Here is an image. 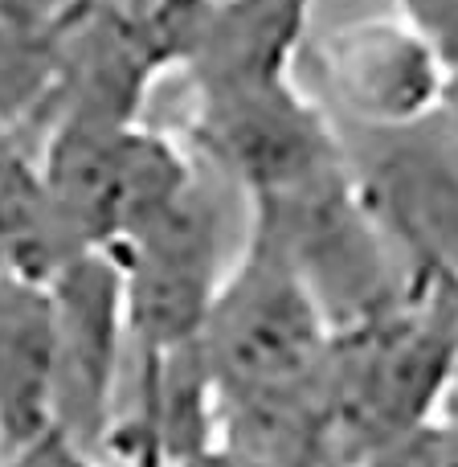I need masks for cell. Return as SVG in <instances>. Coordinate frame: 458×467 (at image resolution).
I'll list each match as a JSON object with an SVG mask.
<instances>
[{"label": "cell", "mask_w": 458, "mask_h": 467, "mask_svg": "<svg viewBox=\"0 0 458 467\" xmlns=\"http://www.w3.org/2000/svg\"><path fill=\"white\" fill-rule=\"evenodd\" d=\"M57 316L54 431L78 451H98L115 427V394L127 357V296L111 250H82L49 275Z\"/></svg>", "instance_id": "5b68a950"}, {"label": "cell", "mask_w": 458, "mask_h": 467, "mask_svg": "<svg viewBox=\"0 0 458 467\" xmlns=\"http://www.w3.org/2000/svg\"><path fill=\"white\" fill-rule=\"evenodd\" d=\"M402 16H410L418 29L434 37L443 57H458V0H397Z\"/></svg>", "instance_id": "30bf717a"}, {"label": "cell", "mask_w": 458, "mask_h": 467, "mask_svg": "<svg viewBox=\"0 0 458 467\" xmlns=\"http://www.w3.org/2000/svg\"><path fill=\"white\" fill-rule=\"evenodd\" d=\"M443 111L451 115V123L458 128V57L446 62V95H443Z\"/></svg>", "instance_id": "7c38bea8"}, {"label": "cell", "mask_w": 458, "mask_h": 467, "mask_svg": "<svg viewBox=\"0 0 458 467\" xmlns=\"http://www.w3.org/2000/svg\"><path fill=\"white\" fill-rule=\"evenodd\" d=\"M0 467H66V439L57 435H46L29 447H16V451H5L0 455Z\"/></svg>", "instance_id": "8fae6325"}, {"label": "cell", "mask_w": 458, "mask_h": 467, "mask_svg": "<svg viewBox=\"0 0 458 467\" xmlns=\"http://www.w3.org/2000/svg\"><path fill=\"white\" fill-rule=\"evenodd\" d=\"M307 8L311 0H209L180 57L193 99L287 82L307 46Z\"/></svg>", "instance_id": "52a82bcc"}, {"label": "cell", "mask_w": 458, "mask_h": 467, "mask_svg": "<svg viewBox=\"0 0 458 467\" xmlns=\"http://www.w3.org/2000/svg\"><path fill=\"white\" fill-rule=\"evenodd\" d=\"M218 398L287 394L315 386L328 369L336 332L282 242L249 218L201 337Z\"/></svg>", "instance_id": "6da1fadb"}, {"label": "cell", "mask_w": 458, "mask_h": 467, "mask_svg": "<svg viewBox=\"0 0 458 467\" xmlns=\"http://www.w3.org/2000/svg\"><path fill=\"white\" fill-rule=\"evenodd\" d=\"M74 254L82 250L70 246L57 222L41 161H33L16 136L0 131V271L49 279Z\"/></svg>", "instance_id": "9c48e42d"}, {"label": "cell", "mask_w": 458, "mask_h": 467, "mask_svg": "<svg viewBox=\"0 0 458 467\" xmlns=\"http://www.w3.org/2000/svg\"><path fill=\"white\" fill-rule=\"evenodd\" d=\"M111 254L123 271L131 348L164 357L193 345L229 271L221 266V210L201 172L168 210L111 246Z\"/></svg>", "instance_id": "277c9868"}, {"label": "cell", "mask_w": 458, "mask_h": 467, "mask_svg": "<svg viewBox=\"0 0 458 467\" xmlns=\"http://www.w3.org/2000/svg\"><path fill=\"white\" fill-rule=\"evenodd\" d=\"M323 107L348 128H402L443 111L446 57L402 13L361 16L303 46Z\"/></svg>", "instance_id": "8992f818"}, {"label": "cell", "mask_w": 458, "mask_h": 467, "mask_svg": "<svg viewBox=\"0 0 458 467\" xmlns=\"http://www.w3.org/2000/svg\"><path fill=\"white\" fill-rule=\"evenodd\" d=\"M57 316L49 279L0 271V455L54 435Z\"/></svg>", "instance_id": "ba28073f"}, {"label": "cell", "mask_w": 458, "mask_h": 467, "mask_svg": "<svg viewBox=\"0 0 458 467\" xmlns=\"http://www.w3.org/2000/svg\"><path fill=\"white\" fill-rule=\"evenodd\" d=\"M364 213L405 283H458V128L434 111L402 128L336 123Z\"/></svg>", "instance_id": "7a4b0ae2"}, {"label": "cell", "mask_w": 458, "mask_h": 467, "mask_svg": "<svg viewBox=\"0 0 458 467\" xmlns=\"http://www.w3.org/2000/svg\"><path fill=\"white\" fill-rule=\"evenodd\" d=\"M188 148L213 177L238 185L246 202L287 197L344 161L331 111L295 78L197 95Z\"/></svg>", "instance_id": "3957f363"}]
</instances>
